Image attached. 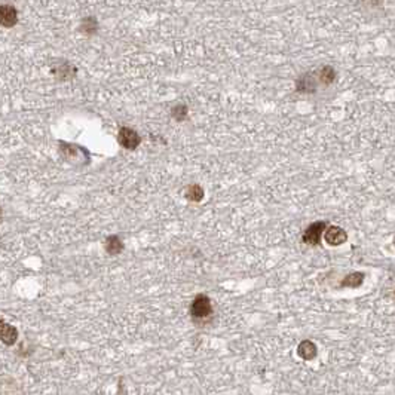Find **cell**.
Segmentation results:
<instances>
[{"label":"cell","instance_id":"6da1fadb","mask_svg":"<svg viewBox=\"0 0 395 395\" xmlns=\"http://www.w3.org/2000/svg\"><path fill=\"white\" fill-rule=\"evenodd\" d=\"M211 313H213V305L209 297H206L205 294H198L190 305V315L195 320H205Z\"/></svg>","mask_w":395,"mask_h":395},{"label":"cell","instance_id":"7a4b0ae2","mask_svg":"<svg viewBox=\"0 0 395 395\" xmlns=\"http://www.w3.org/2000/svg\"><path fill=\"white\" fill-rule=\"evenodd\" d=\"M327 229L326 222H315L310 226H308V229L305 230L303 236H302V241L308 245H318L320 241H321V236L324 235V230Z\"/></svg>","mask_w":395,"mask_h":395},{"label":"cell","instance_id":"3957f363","mask_svg":"<svg viewBox=\"0 0 395 395\" xmlns=\"http://www.w3.org/2000/svg\"><path fill=\"white\" fill-rule=\"evenodd\" d=\"M318 76L315 73H305L296 81V91L300 94H313L318 86Z\"/></svg>","mask_w":395,"mask_h":395},{"label":"cell","instance_id":"277c9868","mask_svg":"<svg viewBox=\"0 0 395 395\" xmlns=\"http://www.w3.org/2000/svg\"><path fill=\"white\" fill-rule=\"evenodd\" d=\"M118 141H119L122 147L133 150V149L138 147V144L141 143V137L131 128H120L119 134H118Z\"/></svg>","mask_w":395,"mask_h":395},{"label":"cell","instance_id":"5b68a950","mask_svg":"<svg viewBox=\"0 0 395 395\" xmlns=\"http://www.w3.org/2000/svg\"><path fill=\"white\" fill-rule=\"evenodd\" d=\"M324 240L331 247L342 245V244H345L348 241V233H346V230H344L339 226H331V227H328L326 230Z\"/></svg>","mask_w":395,"mask_h":395},{"label":"cell","instance_id":"8992f818","mask_svg":"<svg viewBox=\"0 0 395 395\" xmlns=\"http://www.w3.org/2000/svg\"><path fill=\"white\" fill-rule=\"evenodd\" d=\"M18 22V11L11 5L0 6V25L11 29Z\"/></svg>","mask_w":395,"mask_h":395},{"label":"cell","instance_id":"52a82bcc","mask_svg":"<svg viewBox=\"0 0 395 395\" xmlns=\"http://www.w3.org/2000/svg\"><path fill=\"white\" fill-rule=\"evenodd\" d=\"M18 339V330L14 326L5 323L3 320H0V340L5 345L11 346L17 342Z\"/></svg>","mask_w":395,"mask_h":395},{"label":"cell","instance_id":"ba28073f","mask_svg":"<svg viewBox=\"0 0 395 395\" xmlns=\"http://www.w3.org/2000/svg\"><path fill=\"white\" fill-rule=\"evenodd\" d=\"M297 354L302 360L305 361H312L317 354H318V349H317V345L310 340H303L302 344L297 346Z\"/></svg>","mask_w":395,"mask_h":395},{"label":"cell","instance_id":"9c48e42d","mask_svg":"<svg viewBox=\"0 0 395 395\" xmlns=\"http://www.w3.org/2000/svg\"><path fill=\"white\" fill-rule=\"evenodd\" d=\"M317 76H318L320 84L328 86L336 81V70L333 69L331 66H324L317 71Z\"/></svg>","mask_w":395,"mask_h":395},{"label":"cell","instance_id":"30bf717a","mask_svg":"<svg viewBox=\"0 0 395 395\" xmlns=\"http://www.w3.org/2000/svg\"><path fill=\"white\" fill-rule=\"evenodd\" d=\"M364 274L362 272H352L348 276H345L340 282V287H348V288H358L364 282Z\"/></svg>","mask_w":395,"mask_h":395},{"label":"cell","instance_id":"8fae6325","mask_svg":"<svg viewBox=\"0 0 395 395\" xmlns=\"http://www.w3.org/2000/svg\"><path fill=\"white\" fill-rule=\"evenodd\" d=\"M97 30H98V21H97V18H84L82 25H81V32H82V33H85L86 36H92L97 33Z\"/></svg>","mask_w":395,"mask_h":395},{"label":"cell","instance_id":"7c38bea8","mask_svg":"<svg viewBox=\"0 0 395 395\" xmlns=\"http://www.w3.org/2000/svg\"><path fill=\"white\" fill-rule=\"evenodd\" d=\"M106 250H107V253L112 254V256L119 254L120 251L123 250V244H122L120 238H118V236H110V238H107V241H106Z\"/></svg>","mask_w":395,"mask_h":395},{"label":"cell","instance_id":"4fadbf2b","mask_svg":"<svg viewBox=\"0 0 395 395\" xmlns=\"http://www.w3.org/2000/svg\"><path fill=\"white\" fill-rule=\"evenodd\" d=\"M186 198L189 201H193V202H199L204 198V189L199 185H192L186 190Z\"/></svg>","mask_w":395,"mask_h":395},{"label":"cell","instance_id":"5bb4252c","mask_svg":"<svg viewBox=\"0 0 395 395\" xmlns=\"http://www.w3.org/2000/svg\"><path fill=\"white\" fill-rule=\"evenodd\" d=\"M172 116H174V119H177L178 122L185 120L188 118V107H186L185 104L175 106V107L172 109Z\"/></svg>","mask_w":395,"mask_h":395}]
</instances>
